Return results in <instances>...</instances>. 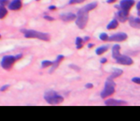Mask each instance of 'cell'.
I'll use <instances>...</instances> for the list:
<instances>
[{
	"label": "cell",
	"instance_id": "cell-1",
	"mask_svg": "<svg viewBox=\"0 0 140 121\" xmlns=\"http://www.w3.org/2000/svg\"><path fill=\"white\" fill-rule=\"evenodd\" d=\"M21 32L24 33V37L28 39H39L40 40L43 41H48L50 39V37L47 33H42L36 31V30H26L22 29Z\"/></svg>",
	"mask_w": 140,
	"mask_h": 121
},
{
	"label": "cell",
	"instance_id": "cell-2",
	"mask_svg": "<svg viewBox=\"0 0 140 121\" xmlns=\"http://www.w3.org/2000/svg\"><path fill=\"white\" fill-rule=\"evenodd\" d=\"M44 99L46 100L49 104H58L62 103L63 101V98L59 95V94L55 92L50 90L45 93L44 94Z\"/></svg>",
	"mask_w": 140,
	"mask_h": 121
},
{
	"label": "cell",
	"instance_id": "cell-3",
	"mask_svg": "<svg viewBox=\"0 0 140 121\" xmlns=\"http://www.w3.org/2000/svg\"><path fill=\"white\" fill-rule=\"evenodd\" d=\"M115 86H116V84L113 81V79L108 78L105 82L104 90L101 92V97L103 98V99H105V98L112 95V94L115 92Z\"/></svg>",
	"mask_w": 140,
	"mask_h": 121
},
{
	"label": "cell",
	"instance_id": "cell-4",
	"mask_svg": "<svg viewBox=\"0 0 140 121\" xmlns=\"http://www.w3.org/2000/svg\"><path fill=\"white\" fill-rule=\"evenodd\" d=\"M89 19V14L87 12H84L81 9L78 11V15L76 18V24L77 26L81 29H84L88 23Z\"/></svg>",
	"mask_w": 140,
	"mask_h": 121
},
{
	"label": "cell",
	"instance_id": "cell-5",
	"mask_svg": "<svg viewBox=\"0 0 140 121\" xmlns=\"http://www.w3.org/2000/svg\"><path fill=\"white\" fill-rule=\"evenodd\" d=\"M15 61H17L16 59H15V56H12V55L4 56L1 61V66L3 69L9 70L12 68Z\"/></svg>",
	"mask_w": 140,
	"mask_h": 121
},
{
	"label": "cell",
	"instance_id": "cell-6",
	"mask_svg": "<svg viewBox=\"0 0 140 121\" xmlns=\"http://www.w3.org/2000/svg\"><path fill=\"white\" fill-rule=\"evenodd\" d=\"M128 35L125 33H117L108 38L109 41H116V42H122L127 39Z\"/></svg>",
	"mask_w": 140,
	"mask_h": 121
},
{
	"label": "cell",
	"instance_id": "cell-7",
	"mask_svg": "<svg viewBox=\"0 0 140 121\" xmlns=\"http://www.w3.org/2000/svg\"><path fill=\"white\" fill-rule=\"evenodd\" d=\"M116 60L118 63L123 64V65H131V64H133L134 63V61L132 60L131 58L125 55H121L120 57H119Z\"/></svg>",
	"mask_w": 140,
	"mask_h": 121
},
{
	"label": "cell",
	"instance_id": "cell-8",
	"mask_svg": "<svg viewBox=\"0 0 140 121\" xmlns=\"http://www.w3.org/2000/svg\"><path fill=\"white\" fill-rule=\"evenodd\" d=\"M134 4V0H122L120 2V9L129 11V9Z\"/></svg>",
	"mask_w": 140,
	"mask_h": 121
},
{
	"label": "cell",
	"instance_id": "cell-9",
	"mask_svg": "<svg viewBox=\"0 0 140 121\" xmlns=\"http://www.w3.org/2000/svg\"><path fill=\"white\" fill-rule=\"evenodd\" d=\"M106 105H110V106H119V105H127V102L123 100H118V99H107L105 101Z\"/></svg>",
	"mask_w": 140,
	"mask_h": 121
},
{
	"label": "cell",
	"instance_id": "cell-10",
	"mask_svg": "<svg viewBox=\"0 0 140 121\" xmlns=\"http://www.w3.org/2000/svg\"><path fill=\"white\" fill-rule=\"evenodd\" d=\"M21 8H22L21 0H13L9 4V9L10 10H18Z\"/></svg>",
	"mask_w": 140,
	"mask_h": 121
},
{
	"label": "cell",
	"instance_id": "cell-11",
	"mask_svg": "<svg viewBox=\"0 0 140 121\" xmlns=\"http://www.w3.org/2000/svg\"><path fill=\"white\" fill-rule=\"evenodd\" d=\"M76 18H77V15L73 13H63V14L60 15V18H61L63 21H65V22H67V21L69 22V21L74 20Z\"/></svg>",
	"mask_w": 140,
	"mask_h": 121
},
{
	"label": "cell",
	"instance_id": "cell-12",
	"mask_svg": "<svg viewBox=\"0 0 140 121\" xmlns=\"http://www.w3.org/2000/svg\"><path fill=\"white\" fill-rule=\"evenodd\" d=\"M128 11H126V10H123V9H121L118 12V13H117V16H118L119 19L120 20V22L122 23H124L128 18Z\"/></svg>",
	"mask_w": 140,
	"mask_h": 121
},
{
	"label": "cell",
	"instance_id": "cell-13",
	"mask_svg": "<svg viewBox=\"0 0 140 121\" xmlns=\"http://www.w3.org/2000/svg\"><path fill=\"white\" fill-rule=\"evenodd\" d=\"M128 22H129V24L131 27L135 28V29H140V18L130 17Z\"/></svg>",
	"mask_w": 140,
	"mask_h": 121
},
{
	"label": "cell",
	"instance_id": "cell-14",
	"mask_svg": "<svg viewBox=\"0 0 140 121\" xmlns=\"http://www.w3.org/2000/svg\"><path fill=\"white\" fill-rule=\"evenodd\" d=\"M112 55H113V58L117 59L119 57H120L121 54H120V46L119 44H115L113 45V48H112Z\"/></svg>",
	"mask_w": 140,
	"mask_h": 121
},
{
	"label": "cell",
	"instance_id": "cell-15",
	"mask_svg": "<svg viewBox=\"0 0 140 121\" xmlns=\"http://www.w3.org/2000/svg\"><path fill=\"white\" fill-rule=\"evenodd\" d=\"M64 59V56L63 55H58V57H57V59L55 60V61H54V63H53V67H52V69H50V71H49V73H53L57 68L58 67V65H59V63H60V62L62 61V60Z\"/></svg>",
	"mask_w": 140,
	"mask_h": 121
},
{
	"label": "cell",
	"instance_id": "cell-16",
	"mask_svg": "<svg viewBox=\"0 0 140 121\" xmlns=\"http://www.w3.org/2000/svg\"><path fill=\"white\" fill-rule=\"evenodd\" d=\"M97 5H98L97 2H93V3H89V4H87L84 7H83L82 9H80L83 10V11H84V12L89 13V11H91V10L95 9V8L97 7Z\"/></svg>",
	"mask_w": 140,
	"mask_h": 121
},
{
	"label": "cell",
	"instance_id": "cell-17",
	"mask_svg": "<svg viewBox=\"0 0 140 121\" xmlns=\"http://www.w3.org/2000/svg\"><path fill=\"white\" fill-rule=\"evenodd\" d=\"M119 26V22L117 19H113L107 26V29L111 30V29H115Z\"/></svg>",
	"mask_w": 140,
	"mask_h": 121
},
{
	"label": "cell",
	"instance_id": "cell-18",
	"mask_svg": "<svg viewBox=\"0 0 140 121\" xmlns=\"http://www.w3.org/2000/svg\"><path fill=\"white\" fill-rule=\"evenodd\" d=\"M122 74H123V70H122V69H116L113 70V72L112 73L111 76L109 77V79H115V78H118V77H119Z\"/></svg>",
	"mask_w": 140,
	"mask_h": 121
},
{
	"label": "cell",
	"instance_id": "cell-19",
	"mask_svg": "<svg viewBox=\"0 0 140 121\" xmlns=\"http://www.w3.org/2000/svg\"><path fill=\"white\" fill-rule=\"evenodd\" d=\"M7 14H8L7 9L3 5L0 4V19H3Z\"/></svg>",
	"mask_w": 140,
	"mask_h": 121
},
{
	"label": "cell",
	"instance_id": "cell-20",
	"mask_svg": "<svg viewBox=\"0 0 140 121\" xmlns=\"http://www.w3.org/2000/svg\"><path fill=\"white\" fill-rule=\"evenodd\" d=\"M108 49V46H101L99 48H98L96 49V54L98 55H100V54H103L104 53H105Z\"/></svg>",
	"mask_w": 140,
	"mask_h": 121
},
{
	"label": "cell",
	"instance_id": "cell-21",
	"mask_svg": "<svg viewBox=\"0 0 140 121\" xmlns=\"http://www.w3.org/2000/svg\"><path fill=\"white\" fill-rule=\"evenodd\" d=\"M83 42H84V39H81L80 37H78L76 39V45H77V48L79 49L83 47Z\"/></svg>",
	"mask_w": 140,
	"mask_h": 121
},
{
	"label": "cell",
	"instance_id": "cell-22",
	"mask_svg": "<svg viewBox=\"0 0 140 121\" xmlns=\"http://www.w3.org/2000/svg\"><path fill=\"white\" fill-rule=\"evenodd\" d=\"M53 63L52 61H49V60H43L42 62V68H46V67H49L53 65Z\"/></svg>",
	"mask_w": 140,
	"mask_h": 121
},
{
	"label": "cell",
	"instance_id": "cell-23",
	"mask_svg": "<svg viewBox=\"0 0 140 121\" xmlns=\"http://www.w3.org/2000/svg\"><path fill=\"white\" fill-rule=\"evenodd\" d=\"M99 39L101 40H103V41H106V40H108V37L107 35V33H102L101 34L99 35Z\"/></svg>",
	"mask_w": 140,
	"mask_h": 121
},
{
	"label": "cell",
	"instance_id": "cell-24",
	"mask_svg": "<svg viewBox=\"0 0 140 121\" xmlns=\"http://www.w3.org/2000/svg\"><path fill=\"white\" fill-rule=\"evenodd\" d=\"M85 0H70L69 4H76V3H81L83 2H84Z\"/></svg>",
	"mask_w": 140,
	"mask_h": 121
},
{
	"label": "cell",
	"instance_id": "cell-25",
	"mask_svg": "<svg viewBox=\"0 0 140 121\" xmlns=\"http://www.w3.org/2000/svg\"><path fill=\"white\" fill-rule=\"evenodd\" d=\"M132 81L134 83H136V84H140V78H138V77L133 78L132 79Z\"/></svg>",
	"mask_w": 140,
	"mask_h": 121
},
{
	"label": "cell",
	"instance_id": "cell-26",
	"mask_svg": "<svg viewBox=\"0 0 140 121\" xmlns=\"http://www.w3.org/2000/svg\"><path fill=\"white\" fill-rule=\"evenodd\" d=\"M9 3V0H0V4L5 6Z\"/></svg>",
	"mask_w": 140,
	"mask_h": 121
},
{
	"label": "cell",
	"instance_id": "cell-27",
	"mask_svg": "<svg viewBox=\"0 0 140 121\" xmlns=\"http://www.w3.org/2000/svg\"><path fill=\"white\" fill-rule=\"evenodd\" d=\"M44 18L45 19H47L48 21H54V18H53V17H50V16H48V15H45L44 16Z\"/></svg>",
	"mask_w": 140,
	"mask_h": 121
},
{
	"label": "cell",
	"instance_id": "cell-28",
	"mask_svg": "<svg viewBox=\"0 0 140 121\" xmlns=\"http://www.w3.org/2000/svg\"><path fill=\"white\" fill-rule=\"evenodd\" d=\"M9 85H3V87H1L0 88V91H2V92H3V91H5V90H7L8 89V88H9Z\"/></svg>",
	"mask_w": 140,
	"mask_h": 121
},
{
	"label": "cell",
	"instance_id": "cell-29",
	"mask_svg": "<svg viewBox=\"0 0 140 121\" xmlns=\"http://www.w3.org/2000/svg\"><path fill=\"white\" fill-rule=\"evenodd\" d=\"M22 57H23V55L21 54H17L16 56H15V59H16V60H18V59H20Z\"/></svg>",
	"mask_w": 140,
	"mask_h": 121
},
{
	"label": "cell",
	"instance_id": "cell-30",
	"mask_svg": "<svg viewBox=\"0 0 140 121\" xmlns=\"http://www.w3.org/2000/svg\"><path fill=\"white\" fill-rule=\"evenodd\" d=\"M69 66L72 68V69H77L78 71L79 69H79V68H77V66H76V65H73V64H70Z\"/></svg>",
	"mask_w": 140,
	"mask_h": 121
},
{
	"label": "cell",
	"instance_id": "cell-31",
	"mask_svg": "<svg viewBox=\"0 0 140 121\" xmlns=\"http://www.w3.org/2000/svg\"><path fill=\"white\" fill-rule=\"evenodd\" d=\"M85 87H86V88H88V89H91V88H93V85L92 84H87L85 85Z\"/></svg>",
	"mask_w": 140,
	"mask_h": 121
},
{
	"label": "cell",
	"instance_id": "cell-32",
	"mask_svg": "<svg viewBox=\"0 0 140 121\" xmlns=\"http://www.w3.org/2000/svg\"><path fill=\"white\" fill-rule=\"evenodd\" d=\"M100 62L102 63H107V59L106 58H103L101 60H100Z\"/></svg>",
	"mask_w": 140,
	"mask_h": 121
},
{
	"label": "cell",
	"instance_id": "cell-33",
	"mask_svg": "<svg viewBox=\"0 0 140 121\" xmlns=\"http://www.w3.org/2000/svg\"><path fill=\"white\" fill-rule=\"evenodd\" d=\"M55 9H56V7H55L54 5H51V6L48 7V9H49V10H54Z\"/></svg>",
	"mask_w": 140,
	"mask_h": 121
},
{
	"label": "cell",
	"instance_id": "cell-34",
	"mask_svg": "<svg viewBox=\"0 0 140 121\" xmlns=\"http://www.w3.org/2000/svg\"><path fill=\"white\" fill-rule=\"evenodd\" d=\"M116 1V0H107V3H114Z\"/></svg>",
	"mask_w": 140,
	"mask_h": 121
},
{
	"label": "cell",
	"instance_id": "cell-35",
	"mask_svg": "<svg viewBox=\"0 0 140 121\" xmlns=\"http://www.w3.org/2000/svg\"><path fill=\"white\" fill-rule=\"evenodd\" d=\"M137 9H138V10H140V1L137 3Z\"/></svg>",
	"mask_w": 140,
	"mask_h": 121
},
{
	"label": "cell",
	"instance_id": "cell-36",
	"mask_svg": "<svg viewBox=\"0 0 140 121\" xmlns=\"http://www.w3.org/2000/svg\"><path fill=\"white\" fill-rule=\"evenodd\" d=\"M89 39V37H85L84 39V42H86V41H88Z\"/></svg>",
	"mask_w": 140,
	"mask_h": 121
},
{
	"label": "cell",
	"instance_id": "cell-37",
	"mask_svg": "<svg viewBox=\"0 0 140 121\" xmlns=\"http://www.w3.org/2000/svg\"><path fill=\"white\" fill-rule=\"evenodd\" d=\"M88 47H89V48H91L92 47H93V44H89L88 45Z\"/></svg>",
	"mask_w": 140,
	"mask_h": 121
},
{
	"label": "cell",
	"instance_id": "cell-38",
	"mask_svg": "<svg viewBox=\"0 0 140 121\" xmlns=\"http://www.w3.org/2000/svg\"><path fill=\"white\" fill-rule=\"evenodd\" d=\"M138 15L140 16V10H138Z\"/></svg>",
	"mask_w": 140,
	"mask_h": 121
},
{
	"label": "cell",
	"instance_id": "cell-39",
	"mask_svg": "<svg viewBox=\"0 0 140 121\" xmlns=\"http://www.w3.org/2000/svg\"><path fill=\"white\" fill-rule=\"evenodd\" d=\"M0 39H1V35H0Z\"/></svg>",
	"mask_w": 140,
	"mask_h": 121
},
{
	"label": "cell",
	"instance_id": "cell-40",
	"mask_svg": "<svg viewBox=\"0 0 140 121\" xmlns=\"http://www.w3.org/2000/svg\"><path fill=\"white\" fill-rule=\"evenodd\" d=\"M36 1H39V0H36Z\"/></svg>",
	"mask_w": 140,
	"mask_h": 121
}]
</instances>
